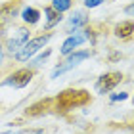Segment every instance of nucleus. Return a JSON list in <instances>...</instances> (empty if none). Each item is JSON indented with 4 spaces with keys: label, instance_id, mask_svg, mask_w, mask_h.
Instances as JSON below:
<instances>
[{
    "label": "nucleus",
    "instance_id": "f3484780",
    "mask_svg": "<svg viewBox=\"0 0 134 134\" xmlns=\"http://www.w3.org/2000/svg\"><path fill=\"white\" fill-rule=\"evenodd\" d=\"M2 59H4V46H2V42H0V63H2Z\"/></svg>",
    "mask_w": 134,
    "mask_h": 134
},
{
    "label": "nucleus",
    "instance_id": "0eeeda50",
    "mask_svg": "<svg viewBox=\"0 0 134 134\" xmlns=\"http://www.w3.org/2000/svg\"><path fill=\"white\" fill-rule=\"evenodd\" d=\"M17 8H19V2L14 0V2H8L0 8V27H4L6 23H10L17 14Z\"/></svg>",
    "mask_w": 134,
    "mask_h": 134
},
{
    "label": "nucleus",
    "instance_id": "a211bd4d",
    "mask_svg": "<svg viewBox=\"0 0 134 134\" xmlns=\"http://www.w3.org/2000/svg\"><path fill=\"white\" fill-rule=\"evenodd\" d=\"M125 12H126V15H132V4H130V6H126V10H125Z\"/></svg>",
    "mask_w": 134,
    "mask_h": 134
},
{
    "label": "nucleus",
    "instance_id": "f8f14e48",
    "mask_svg": "<svg viewBox=\"0 0 134 134\" xmlns=\"http://www.w3.org/2000/svg\"><path fill=\"white\" fill-rule=\"evenodd\" d=\"M21 19L25 21L27 25H35V23H38V19H40V10H36V8H23Z\"/></svg>",
    "mask_w": 134,
    "mask_h": 134
},
{
    "label": "nucleus",
    "instance_id": "39448f33",
    "mask_svg": "<svg viewBox=\"0 0 134 134\" xmlns=\"http://www.w3.org/2000/svg\"><path fill=\"white\" fill-rule=\"evenodd\" d=\"M33 69H19L15 73H12V75L6 79V81L2 82V86H14V88H23L27 86L29 82L33 81Z\"/></svg>",
    "mask_w": 134,
    "mask_h": 134
},
{
    "label": "nucleus",
    "instance_id": "dca6fc26",
    "mask_svg": "<svg viewBox=\"0 0 134 134\" xmlns=\"http://www.w3.org/2000/svg\"><path fill=\"white\" fill-rule=\"evenodd\" d=\"M102 2L100 0H84V6H86V8H96V6H100Z\"/></svg>",
    "mask_w": 134,
    "mask_h": 134
},
{
    "label": "nucleus",
    "instance_id": "9b49d317",
    "mask_svg": "<svg viewBox=\"0 0 134 134\" xmlns=\"http://www.w3.org/2000/svg\"><path fill=\"white\" fill-rule=\"evenodd\" d=\"M44 15H46V23H44V27L46 29H52V27H56L59 21H62V14H58L56 10H52L50 6H46L44 8Z\"/></svg>",
    "mask_w": 134,
    "mask_h": 134
},
{
    "label": "nucleus",
    "instance_id": "6ab92c4d",
    "mask_svg": "<svg viewBox=\"0 0 134 134\" xmlns=\"http://www.w3.org/2000/svg\"><path fill=\"white\" fill-rule=\"evenodd\" d=\"M100 2H105V0H100Z\"/></svg>",
    "mask_w": 134,
    "mask_h": 134
},
{
    "label": "nucleus",
    "instance_id": "7ed1b4c3",
    "mask_svg": "<svg viewBox=\"0 0 134 134\" xmlns=\"http://www.w3.org/2000/svg\"><path fill=\"white\" fill-rule=\"evenodd\" d=\"M90 56H92V52H90V50H79V52H75V54H71V56L67 58L62 65H58L56 69L52 71V79H56L58 75H63V73H67L69 69H73L75 65H79L81 62H84V59L90 58Z\"/></svg>",
    "mask_w": 134,
    "mask_h": 134
},
{
    "label": "nucleus",
    "instance_id": "423d86ee",
    "mask_svg": "<svg viewBox=\"0 0 134 134\" xmlns=\"http://www.w3.org/2000/svg\"><path fill=\"white\" fill-rule=\"evenodd\" d=\"M27 40H29V29L21 27V29H17V35L12 36V38L8 40V44H6V50H8L10 54H17V52L21 50V46L25 44Z\"/></svg>",
    "mask_w": 134,
    "mask_h": 134
},
{
    "label": "nucleus",
    "instance_id": "9d476101",
    "mask_svg": "<svg viewBox=\"0 0 134 134\" xmlns=\"http://www.w3.org/2000/svg\"><path fill=\"white\" fill-rule=\"evenodd\" d=\"M82 25H88V17L84 12H75V15L69 19V23H67V33H73V29H77L79 27H82Z\"/></svg>",
    "mask_w": 134,
    "mask_h": 134
},
{
    "label": "nucleus",
    "instance_id": "2eb2a0df",
    "mask_svg": "<svg viewBox=\"0 0 134 134\" xmlns=\"http://www.w3.org/2000/svg\"><path fill=\"white\" fill-rule=\"evenodd\" d=\"M129 98V94L126 92H121V94H113L111 96V102H119V100H126Z\"/></svg>",
    "mask_w": 134,
    "mask_h": 134
},
{
    "label": "nucleus",
    "instance_id": "aec40b11",
    "mask_svg": "<svg viewBox=\"0 0 134 134\" xmlns=\"http://www.w3.org/2000/svg\"><path fill=\"white\" fill-rule=\"evenodd\" d=\"M0 109H2V105H0Z\"/></svg>",
    "mask_w": 134,
    "mask_h": 134
},
{
    "label": "nucleus",
    "instance_id": "6e6552de",
    "mask_svg": "<svg viewBox=\"0 0 134 134\" xmlns=\"http://www.w3.org/2000/svg\"><path fill=\"white\" fill-rule=\"evenodd\" d=\"M84 40H86V38H84V35H79V33L77 35H71L69 38L62 44V54H63V56H69V54L75 52V48H79Z\"/></svg>",
    "mask_w": 134,
    "mask_h": 134
},
{
    "label": "nucleus",
    "instance_id": "f03ea898",
    "mask_svg": "<svg viewBox=\"0 0 134 134\" xmlns=\"http://www.w3.org/2000/svg\"><path fill=\"white\" fill-rule=\"evenodd\" d=\"M50 38H52V35L46 33V35H38V36H35V38L27 40L25 44L21 46V50L15 54V59H17V62H27V59L31 56H35V54L40 50V46H44Z\"/></svg>",
    "mask_w": 134,
    "mask_h": 134
},
{
    "label": "nucleus",
    "instance_id": "4468645a",
    "mask_svg": "<svg viewBox=\"0 0 134 134\" xmlns=\"http://www.w3.org/2000/svg\"><path fill=\"white\" fill-rule=\"evenodd\" d=\"M50 54H52V50H50V48H48V50H46L44 54H40V56H38V58H36V59H35V62H33V63H35V65H40V63H42V62H44V59H46L48 56H50Z\"/></svg>",
    "mask_w": 134,
    "mask_h": 134
},
{
    "label": "nucleus",
    "instance_id": "20e7f679",
    "mask_svg": "<svg viewBox=\"0 0 134 134\" xmlns=\"http://www.w3.org/2000/svg\"><path fill=\"white\" fill-rule=\"evenodd\" d=\"M123 73H119V71H109L105 73V75H102L98 81H96V92L98 94H105L109 92V90H113L117 84L123 81Z\"/></svg>",
    "mask_w": 134,
    "mask_h": 134
},
{
    "label": "nucleus",
    "instance_id": "ddd939ff",
    "mask_svg": "<svg viewBox=\"0 0 134 134\" xmlns=\"http://www.w3.org/2000/svg\"><path fill=\"white\" fill-rule=\"evenodd\" d=\"M73 6L71 0H52V4H50V8L52 10H56L58 14H63V12H67Z\"/></svg>",
    "mask_w": 134,
    "mask_h": 134
},
{
    "label": "nucleus",
    "instance_id": "1a4fd4ad",
    "mask_svg": "<svg viewBox=\"0 0 134 134\" xmlns=\"http://www.w3.org/2000/svg\"><path fill=\"white\" fill-rule=\"evenodd\" d=\"M132 33H134V25H132V21H130V19L121 21L119 25L115 27V35H117L121 40H130Z\"/></svg>",
    "mask_w": 134,
    "mask_h": 134
},
{
    "label": "nucleus",
    "instance_id": "f257e3e1",
    "mask_svg": "<svg viewBox=\"0 0 134 134\" xmlns=\"http://www.w3.org/2000/svg\"><path fill=\"white\" fill-rule=\"evenodd\" d=\"M88 100H90V94L86 90H63L56 98V103H58V109L67 111V109H75L88 103Z\"/></svg>",
    "mask_w": 134,
    "mask_h": 134
}]
</instances>
